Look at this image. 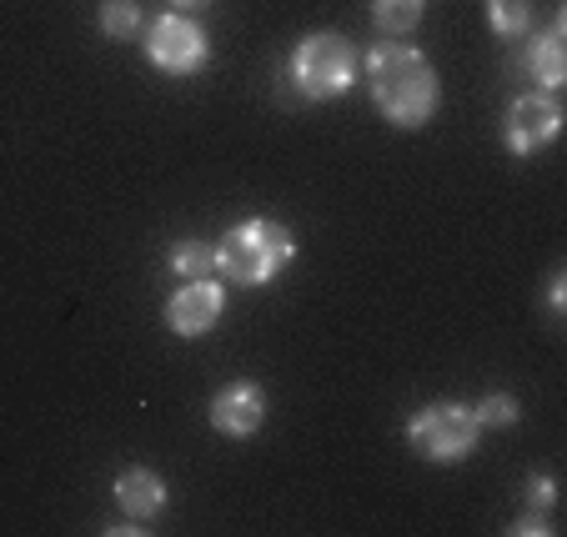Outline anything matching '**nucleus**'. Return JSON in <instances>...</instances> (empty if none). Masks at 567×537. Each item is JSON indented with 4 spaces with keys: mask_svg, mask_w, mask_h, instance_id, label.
I'll return each instance as SVG.
<instances>
[{
    "mask_svg": "<svg viewBox=\"0 0 567 537\" xmlns=\"http://www.w3.org/2000/svg\"><path fill=\"white\" fill-rule=\"evenodd\" d=\"M557 131H563V106H557L553 91H527L503 116V141L513 156H537V151H547L557 141Z\"/></svg>",
    "mask_w": 567,
    "mask_h": 537,
    "instance_id": "423d86ee",
    "label": "nucleus"
},
{
    "mask_svg": "<svg viewBox=\"0 0 567 537\" xmlns=\"http://www.w3.org/2000/svg\"><path fill=\"white\" fill-rule=\"evenodd\" d=\"M408 442L417 457H427V463H462V457H472L482 442V427H477V412L467 407V402H432V407H422L417 417L408 422Z\"/></svg>",
    "mask_w": 567,
    "mask_h": 537,
    "instance_id": "20e7f679",
    "label": "nucleus"
},
{
    "mask_svg": "<svg viewBox=\"0 0 567 537\" xmlns=\"http://www.w3.org/2000/svg\"><path fill=\"white\" fill-rule=\"evenodd\" d=\"M553 503H557V483L547 473H533L523 483V507L527 513H537V517H553Z\"/></svg>",
    "mask_w": 567,
    "mask_h": 537,
    "instance_id": "dca6fc26",
    "label": "nucleus"
},
{
    "mask_svg": "<svg viewBox=\"0 0 567 537\" xmlns=\"http://www.w3.org/2000/svg\"><path fill=\"white\" fill-rule=\"evenodd\" d=\"M146 61L166 75H196L212 61V41L186 11H166L146 25Z\"/></svg>",
    "mask_w": 567,
    "mask_h": 537,
    "instance_id": "39448f33",
    "label": "nucleus"
},
{
    "mask_svg": "<svg viewBox=\"0 0 567 537\" xmlns=\"http://www.w3.org/2000/svg\"><path fill=\"white\" fill-rule=\"evenodd\" d=\"M166 477L151 473V467H126V473L116 477V503L126 517H136V523H146V517H156L161 507H166Z\"/></svg>",
    "mask_w": 567,
    "mask_h": 537,
    "instance_id": "9d476101",
    "label": "nucleus"
},
{
    "mask_svg": "<svg viewBox=\"0 0 567 537\" xmlns=\"http://www.w3.org/2000/svg\"><path fill=\"white\" fill-rule=\"evenodd\" d=\"M563 31H567V11H557V21L547 25L543 35L527 41L523 71L533 75L543 91H563V81H567V41H563Z\"/></svg>",
    "mask_w": 567,
    "mask_h": 537,
    "instance_id": "1a4fd4ad",
    "label": "nucleus"
},
{
    "mask_svg": "<svg viewBox=\"0 0 567 537\" xmlns=\"http://www.w3.org/2000/svg\"><path fill=\"white\" fill-rule=\"evenodd\" d=\"M472 412H477V427H517V417H523L517 397H507V392H493V397H482Z\"/></svg>",
    "mask_w": 567,
    "mask_h": 537,
    "instance_id": "2eb2a0df",
    "label": "nucleus"
},
{
    "mask_svg": "<svg viewBox=\"0 0 567 537\" xmlns=\"http://www.w3.org/2000/svg\"><path fill=\"white\" fill-rule=\"evenodd\" d=\"M291 257H297V241L287 226L271 216H251L216 241V277L236 281V287H267Z\"/></svg>",
    "mask_w": 567,
    "mask_h": 537,
    "instance_id": "f03ea898",
    "label": "nucleus"
},
{
    "mask_svg": "<svg viewBox=\"0 0 567 537\" xmlns=\"http://www.w3.org/2000/svg\"><path fill=\"white\" fill-rule=\"evenodd\" d=\"M267 422V392L257 382H226L212 397V427L221 437H251Z\"/></svg>",
    "mask_w": 567,
    "mask_h": 537,
    "instance_id": "6e6552de",
    "label": "nucleus"
},
{
    "mask_svg": "<svg viewBox=\"0 0 567 537\" xmlns=\"http://www.w3.org/2000/svg\"><path fill=\"white\" fill-rule=\"evenodd\" d=\"M537 21V6L533 0H487V25H493L503 41H517V35H527Z\"/></svg>",
    "mask_w": 567,
    "mask_h": 537,
    "instance_id": "f8f14e48",
    "label": "nucleus"
},
{
    "mask_svg": "<svg viewBox=\"0 0 567 537\" xmlns=\"http://www.w3.org/2000/svg\"><path fill=\"white\" fill-rule=\"evenodd\" d=\"M547 307H553V317H563V307H567V277H563V271H553V287H547Z\"/></svg>",
    "mask_w": 567,
    "mask_h": 537,
    "instance_id": "f3484780",
    "label": "nucleus"
},
{
    "mask_svg": "<svg viewBox=\"0 0 567 537\" xmlns=\"http://www.w3.org/2000/svg\"><path fill=\"white\" fill-rule=\"evenodd\" d=\"M427 16V0H372V25L382 35H412Z\"/></svg>",
    "mask_w": 567,
    "mask_h": 537,
    "instance_id": "9b49d317",
    "label": "nucleus"
},
{
    "mask_svg": "<svg viewBox=\"0 0 567 537\" xmlns=\"http://www.w3.org/2000/svg\"><path fill=\"white\" fill-rule=\"evenodd\" d=\"M357 71H362L357 45L337 31H311L307 41L297 45V55H291V81H297V91L307 101L347 96V91L357 86Z\"/></svg>",
    "mask_w": 567,
    "mask_h": 537,
    "instance_id": "7ed1b4c3",
    "label": "nucleus"
},
{
    "mask_svg": "<svg viewBox=\"0 0 567 537\" xmlns=\"http://www.w3.org/2000/svg\"><path fill=\"white\" fill-rule=\"evenodd\" d=\"M202 6H212V0H176V11H202Z\"/></svg>",
    "mask_w": 567,
    "mask_h": 537,
    "instance_id": "6ab92c4d",
    "label": "nucleus"
},
{
    "mask_svg": "<svg viewBox=\"0 0 567 537\" xmlns=\"http://www.w3.org/2000/svg\"><path fill=\"white\" fill-rule=\"evenodd\" d=\"M172 271H176L182 281H206V277H216V247H206V241H196V237L176 241V247H172Z\"/></svg>",
    "mask_w": 567,
    "mask_h": 537,
    "instance_id": "ddd939ff",
    "label": "nucleus"
},
{
    "mask_svg": "<svg viewBox=\"0 0 567 537\" xmlns=\"http://www.w3.org/2000/svg\"><path fill=\"white\" fill-rule=\"evenodd\" d=\"M507 533H513V537H527V533H553V523H547V517H537V513H527L523 523H513Z\"/></svg>",
    "mask_w": 567,
    "mask_h": 537,
    "instance_id": "a211bd4d",
    "label": "nucleus"
},
{
    "mask_svg": "<svg viewBox=\"0 0 567 537\" xmlns=\"http://www.w3.org/2000/svg\"><path fill=\"white\" fill-rule=\"evenodd\" d=\"M226 312V287L216 277L206 281H186L182 291H172V301H166V327H172L176 337H186V342H196V337H206L216 322H221Z\"/></svg>",
    "mask_w": 567,
    "mask_h": 537,
    "instance_id": "0eeeda50",
    "label": "nucleus"
},
{
    "mask_svg": "<svg viewBox=\"0 0 567 537\" xmlns=\"http://www.w3.org/2000/svg\"><path fill=\"white\" fill-rule=\"evenodd\" d=\"M141 25H146V16H141L136 0H101V31L111 41H131Z\"/></svg>",
    "mask_w": 567,
    "mask_h": 537,
    "instance_id": "4468645a",
    "label": "nucleus"
},
{
    "mask_svg": "<svg viewBox=\"0 0 567 537\" xmlns=\"http://www.w3.org/2000/svg\"><path fill=\"white\" fill-rule=\"evenodd\" d=\"M367 86H372L377 111L402 131L427 126L442 106L437 65L417 45H402V41H382L367 55Z\"/></svg>",
    "mask_w": 567,
    "mask_h": 537,
    "instance_id": "f257e3e1",
    "label": "nucleus"
}]
</instances>
